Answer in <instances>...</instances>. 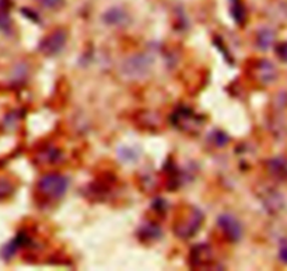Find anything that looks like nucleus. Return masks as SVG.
Masks as SVG:
<instances>
[{
  "label": "nucleus",
  "instance_id": "39448f33",
  "mask_svg": "<svg viewBox=\"0 0 287 271\" xmlns=\"http://www.w3.org/2000/svg\"><path fill=\"white\" fill-rule=\"evenodd\" d=\"M150 63H152V59H149L147 57L132 58L129 62L126 63V69H132V72H129L130 75H143L150 69Z\"/></svg>",
  "mask_w": 287,
  "mask_h": 271
},
{
  "label": "nucleus",
  "instance_id": "f03ea898",
  "mask_svg": "<svg viewBox=\"0 0 287 271\" xmlns=\"http://www.w3.org/2000/svg\"><path fill=\"white\" fill-rule=\"evenodd\" d=\"M65 44H66V33L63 30H56L41 42L40 51L44 52L48 57H52L62 51Z\"/></svg>",
  "mask_w": 287,
  "mask_h": 271
},
{
  "label": "nucleus",
  "instance_id": "423d86ee",
  "mask_svg": "<svg viewBox=\"0 0 287 271\" xmlns=\"http://www.w3.org/2000/svg\"><path fill=\"white\" fill-rule=\"evenodd\" d=\"M14 190V187L9 180L6 179H0V200L3 198H7Z\"/></svg>",
  "mask_w": 287,
  "mask_h": 271
},
{
  "label": "nucleus",
  "instance_id": "7ed1b4c3",
  "mask_svg": "<svg viewBox=\"0 0 287 271\" xmlns=\"http://www.w3.org/2000/svg\"><path fill=\"white\" fill-rule=\"evenodd\" d=\"M219 226L221 231L224 232L225 237H228L231 242H237L241 239L242 235V228L240 225V222L230 214L220 215L219 218Z\"/></svg>",
  "mask_w": 287,
  "mask_h": 271
},
{
  "label": "nucleus",
  "instance_id": "0eeeda50",
  "mask_svg": "<svg viewBox=\"0 0 287 271\" xmlns=\"http://www.w3.org/2000/svg\"><path fill=\"white\" fill-rule=\"evenodd\" d=\"M244 7H242L240 0H233V17L236 18L238 23H242L244 18Z\"/></svg>",
  "mask_w": 287,
  "mask_h": 271
},
{
  "label": "nucleus",
  "instance_id": "20e7f679",
  "mask_svg": "<svg viewBox=\"0 0 287 271\" xmlns=\"http://www.w3.org/2000/svg\"><path fill=\"white\" fill-rule=\"evenodd\" d=\"M102 20L107 24H109V26H124V24L129 21V16H128V13L125 12L124 9L112 7V9H109V10L104 13Z\"/></svg>",
  "mask_w": 287,
  "mask_h": 271
},
{
  "label": "nucleus",
  "instance_id": "6e6552de",
  "mask_svg": "<svg viewBox=\"0 0 287 271\" xmlns=\"http://www.w3.org/2000/svg\"><path fill=\"white\" fill-rule=\"evenodd\" d=\"M40 5H42L46 9H51V10H58L65 5V0H38Z\"/></svg>",
  "mask_w": 287,
  "mask_h": 271
},
{
  "label": "nucleus",
  "instance_id": "f257e3e1",
  "mask_svg": "<svg viewBox=\"0 0 287 271\" xmlns=\"http://www.w3.org/2000/svg\"><path fill=\"white\" fill-rule=\"evenodd\" d=\"M68 187L69 181L65 176L51 173V175H45L44 177H41L37 184V190L44 197L51 198V200H59L66 194Z\"/></svg>",
  "mask_w": 287,
  "mask_h": 271
}]
</instances>
